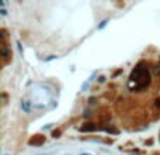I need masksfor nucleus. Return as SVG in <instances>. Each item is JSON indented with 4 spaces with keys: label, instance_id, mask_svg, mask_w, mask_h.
<instances>
[{
    "label": "nucleus",
    "instance_id": "f257e3e1",
    "mask_svg": "<svg viewBox=\"0 0 160 155\" xmlns=\"http://www.w3.org/2000/svg\"><path fill=\"white\" fill-rule=\"evenodd\" d=\"M44 143V137L42 135H37L35 138H31L30 140V144H34V145H39Z\"/></svg>",
    "mask_w": 160,
    "mask_h": 155
},
{
    "label": "nucleus",
    "instance_id": "f03ea898",
    "mask_svg": "<svg viewBox=\"0 0 160 155\" xmlns=\"http://www.w3.org/2000/svg\"><path fill=\"white\" fill-rule=\"evenodd\" d=\"M21 106L24 107V110H25V112H28V103H27V102H23Z\"/></svg>",
    "mask_w": 160,
    "mask_h": 155
}]
</instances>
